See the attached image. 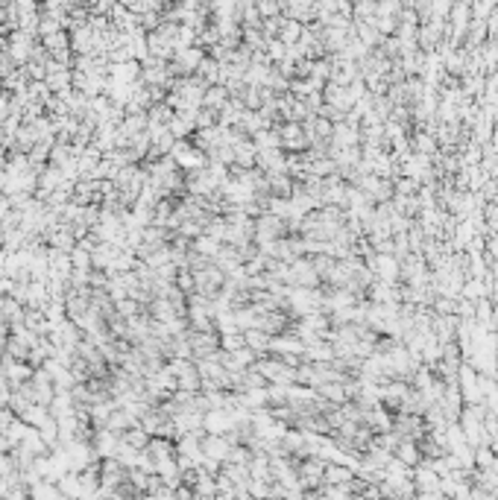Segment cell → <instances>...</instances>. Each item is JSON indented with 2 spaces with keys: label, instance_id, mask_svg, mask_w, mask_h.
<instances>
[{
  "label": "cell",
  "instance_id": "6da1fadb",
  "mask_svg": "<svg viewBox=\"0 0 498 500\" xmlns=\"http://www.w3.org/2000/svg\"><path fill=\"white\" fill-rule=\"evenodd\" d=\"M398 459L407 462V465H416V462H419V448L410 445V442H404V445L398 448Z\"/></svg>",
  "mask_w": 498,
  "mask_h": 500
},
{
  "label": "cell",
  "instance_id": "7a4b0ae2",
  "mask_svg": "<svg viewBox=\"0 0 498 500\" xmlns=\"http://www.w3.org/2000/svg\"><path fill=\"white\" fill-rule=\"evenodd\" d=\"M352 474L346 468H328V480H349Z\"/></svg>",
  "mask_w": 498,
  "mask_h": 500
}]
</instances>
